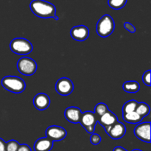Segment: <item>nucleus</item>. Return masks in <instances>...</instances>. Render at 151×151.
Here are the masks:
<instances>
[{"label": "nucleus", "mask_w": 151, "mask_h": 151, "mask_svg": "<svg viewBox=\"0 0 151 151\" xmlns=\"http://www.w3.org/2000/svg\"><path fill=\"white\" fill-rule=\"evenodd\" d=\"M29 8L34 15L42 19H52L58 20L56 16L55 5L44 0H32L29 4Z\"/></svg>", "instance_id": "f257e3e1"}, {"label": "nucleus", "mask_w": 151, "mask_h": 151, "mask_svg": "<svg viewBox=\"0 0 151 151\" xmlns=\"http://www.w3.org/2000/svg\"><path fill=\"white\" fill-rule=\"evenodd\" d=\"M1 83L4 89L13 94H21L26 88L24 80L16 76H5L1 79Z\"/></svg>", "instance_id": "f03ea898"}, {"label": "nucleus", "mask_w": 151, "mask_h": 151, "mask_svg": "<svg viewBox=\"0 0 151 151\" xmlns=\"http://www.w3.org/2000/svg\"><path fill=\"white\" fill-rule=\"evenodd\" d=\"M115 28V23L110 15L106 14L102 16L96 25V31L102 38L109 37L113 33Z\"/></svg>", "instance_id": "7ed1b4c3"}, {"label": "nucleus", "mask_w": 151, "mask_h": 151, "mask_svg": "<svg viewBox=\"0 0 151 151\" xmlns=\"http://www.w3.org/2000/svg\"><path fill=\"white\" fill-rule=\"evenodd\" d=\"M10 48L13 53L20 55H29L33 50L30 41L24 38H16L12 40L10 44Z\"/></svg>", "instance_id": "20e7f679"}, {"label": "nucleus", "mask_w": 151, "mask_h": 151, "mask_svg": "<svg viewBox=\"0 0 151 151\" xmlns=\"http://www.w3.org/2000/svg\"><path fill=\"white\" fill-rule=\"evenodd\" d=\"M17 69L22 75L24 76H32L37 70V63L33 59L24 56L18 60Z\"/></svg>", "instance_id": "39448f33"}, {"label": "nucleus", "mask_w": 151, "mask_h": 151, "mask_svg": "<svg viewBox=\"0 0 151 151\" xmlns=\"http://www.w3.org/2000/svg\"><path fill=\"white\" fill-rule=\"evenodd\" d=\"M97 119L98 117L94 112L86 111L81 114L79 123H81L87 133L91 134L94 132L95 126L97 123Z\"/></svg>", "instance_id": "423d86ee"}, {"label": "nucleus", "mask_w": 151, "mask_h": 151, "mask_svg": "<svg viewBox=\"0 0 151 151\" xmlns=\"http://www.w3.org/2000/svg\"><path fill=\"white\" fill-rule=\"evenodd\" d=\"M55 91L61 96H68L72 93L74 90V84L68 78H61L55 83Z\"/></svg>", "instance_id": "0eeeda50"}, {"label": "nucleus", "mask_w": 151, "mask_h": 151, "mask_svg": "<svg viewBox=\"0 0 151 151\" xmlns=\"http://www.w3.org/2000/svg\"><path fill=\"white\" fill-rule=\"evenodd\" d=\"M134 134L141 141L150 142V122H145L138 123L134 128Z\"/></svg>", "instance_id": "6e6552de"}, {"label": "nucleus", "mask_w": 151, "mask_h": 151, "mask_svg": "<svg viewBox=\"0 0 151 151\" xmlns=\"http://www.w3.org/2000/svg\"><path fill=\"white\" fill-rule=\"evenodd\" d=\"M66 130L60 126L58 125H52L47 128L46 131V137L53 142L61 141L66 137Z\"/></svg>", "instance_id": "1a4fd4ad"}, {"label": "nucleus", "mask_w": 151, "mask_h": 151, "mask_svg": "<svg viewBox=\"0 0 151 151\" xmlns=\"http://www.w3.org/2000/svg\"><path fill=\"white\" fill-rule=\"evenodd\" d=\"M108 135L113 139H119L125 136L126 133V127L122 122H116L111 126L105 128Z\"/></svg>", "instance_id": "9d476101"}, {"label": "nucleus", "mask_w": 151, "mask_h": 151, "mask_svg": "<svg viewBox=\"0 0 151 151\" xmlns=\"http://www.w3.org/2000/svg\"><path fill=\"white\" fill-rule=\"evenodd\" d=\"M70 35L75 41H84L89 36V29L85 25H78L72 28Z\"/></svg>", "instance_id": "9b49d317"}, {"label": "nucleus", "mask_w": 151, "mask_h": 151, "mask_svg": "<svg viewBox=\"0 0 151 151\" xmlns=\"http://www.w3.org/2000/svg\"><path fill=\"white\" fill-rule=\"evenodd\" d=\"M32 103L35 109L39 111H44L50 106V99L45 93H39L34 97Z\"/></svg>", "instance_id": "f8f14e48"}, {"label": "nucleus", "mask_w": 151, "mask_h": 151, "mask_svg": "<svg viewBox=\"0 0 151 151\" xmlns=\"http://www.w3.org/2000/svg\"><path fill=\"white\" fill-rule=\"evenodd\" d=\"M117 122V116L110 110L106 111L104 114L99 116L97 119V122H99L104 128H109Z\"/></svg>", "instance_id": "ddd939ff"}, {"label": "nucleus", "mask_w": 151, "mask_h": 151, "mask_svg": "<svg viewBox=\"0 0 151 151\" xmlns=\"http://www.w3.org/2000/svg\"><path fill=\"white\" fill-rule=\"evenodd\" d=\"M81 114H82V111H81V109L75 107V106L67 108L64 112V116L66 120L73 124L79 123Z\"/></svg>", "instance_id": "4468645a"}, {"label": "nucleus", "mask_w": 151, "mask_h": 151, "mask_svg": "<svg viewBox=\"0 0 151 151\" xmlns=\"http://www.w3.org/2000/svg\"><path fill=\"white\" fill-rule=\"evenodd\" d=\"M53 142L49 138L42 137L36 140L34 144V150L35 151H50L53 147Z\"/></svg>", "instance_id": "2eb2a0df"}, {"label": "nucleus", "mask_w": 151, "mask_h": 151, "mask_svg": "<svg viewBox=\"0 0 151 151\" xmlns=\"http://www.w3.org/2000/svg\"><path fill=\"white\" fill-rule=\"evenodd\" d=\"M122 118L126 122L130 124H138L142 122L143 117H142L137 111H132L130 113L122 114Z\"/></svg>", "instance_id": "dca6fc26"}, {"label": "nucleus", "mask_w": 151, "mask_h": 151, "mask_svg": "<svg viewBox=\"0 0 151 151\" xmlns=\"http://www.w3.org/2000/svg\"><path fill=\"white\" fill-rule=\"evenodd\" d=\"M122 88L125 92L130 93V94H135L139 91L140 85L137 81H129L124 83L122 85Z\"/></svg>", "instance_id": "f3484780"}, {"label": "nucleus", "mask_w": 151, "mask_h": 151, "mask_svg": "<svg viewBox=\"0 0 151 151\" xmlns=\"http://www.w3.org/2000/svg\"><path fill=\"white\" fill-rule=\"evenodd\" d=\"M136 111L142 117L144 118L145 116H147L150 111V106L145 103H139L136 109Z\"/></svg>", "instance_id": "a211bd4d"}, {"label": "nucleus", "mask_w": 151, "mask_h": 151, "mask_svg": "<svg viewBox=\"0 0 151 151\" xmlns=\"http://www.w3.org/2000/svg\"><path fill=\"white\" fill-rule=\"evenodd\" d=\"M138 103H139L137 100H134L126 102L123 105V107H122V114H127L130 113V112L135 111Z\"/></svg>", "instance_id": "6ab92c4d"}, {"label": "nucleus", "mask_w": 151, "mask_h": 151, "mask_svg": "<svg viewBox=\"0 0 151 151\" xmlns=\"http://www.w3.org/2000/svg\"><path fill=\"white\" fill-rule=\"evenodd\" d=\"M127 3V0H108V4L114 10L123 8Z\"/></svg>", "instance_id": "aec40b11"}, {"label": "nucleus", "mask_w": 151, "mask_h": 151, "mask_svg": "<svg viewBox=\"0 0 151 151\" xmlns=\"http://www.w3.org/2000/svg\"><path fill=\"white\" fill-rule=\"evenodd\" d=\"M109 109L108 108V106L104 103H100L96 105L95 108H94V113L97 115V117L100 116L101 115L104 114L106 111H108Z\"/></svg>", "instance_id": "412c9836"}, {"label": "nucleus", "mask_w": 151, "mask_h": 151, "mask_svg": "<svg viewBox=\"0 0 151 151\" xmlns=\"http://www.w3.org/2000/svg\"><path fill=\"white\" fill-rule=\"evenodd\" d=\"M19 143L14 139L10 140L9 142H6V151H17L19 148Z\"/></svg>", "instance_id": "4be33fe9"}, {"label": "nucleus", "mask_w": 151, "mask_h": 151, "mask_svg": "<svg viewBox=\"0 0 151 151\" xmlns=\"http://www.w3.org/2000/svg\"><path fill=\"white\" fill-rule=\"evenodd\" d=\"M142 82L145 85L147 86H151V81H150V71L147 70L142 75Z\"/></svg>", "instance_id": "5701e85b"}, {"label": "nucleus", "mask_w": 151, "mask_h": 151, "mask_svg": "<svg viewBox=\"0 0 151 151\" xmlns=\"http://www.w3.org/2000/svg\"><path fill=\"white\" fill-rule=\"evenodd\" d=\"M101 137L97 134H91V137H90V142L94 145H97L101 142Z\"/></svg>", "instance_id": "b1692460"}, {"label": "nucleus", "mask_w": 151, "mask_h": 151, "mask_svg": "<svg viewBox=\"0 0 151 151\" xmlns=\"http://www.w3.org/2000/svg\"><path fill=\"white\" fill-rule=\"evenodd\" d=\"M124 27L126 30H128V32H130L131 33H134L136 32V27L135 26L131 24L130 22H125L124 24Z\"/></svg>", "instance_id": "393cba45"}, {"label": "nucleus", "mask_w": 151, "mask_h": 151, "mask_svg": "<svg viewBox=\"0 0 151 151\" xmlns=\"http://www.w3.org/2000/svg\"><path fill=\"white\" fill-rule=\"evenodd\" d=\"M17 151H32L30 147L26 144H22L19 145V148H18Z\"/></svg>", "instance_id": "a878e982"}, {"label": "nucleus", "mask_w": 151, "mask_h": 151, "mask_svg": "<svg viewBox=\"0 0 151 151\" xmlns=\"http://www.w3.org/2000/svg\"><path fill=\"white\" fill-rule=\"evenodd\" d=\"M6 142H4L2 139L0 138V151H5Z\"/></svg>", "instance_id": "bb28decb"}, {"label": "nucleus", "mask_w": 151, "mask_h": 151, "mask_svg": "<svg viewBox=\"0 0 151 151\" xmlns=\"http://www.w3.org/2000/svg\"><path fill=\"white\" fill-rule=\"evenodd\" d=\"M113 151H127V150H125V148H123V147L118 146V147H114V149Z\"/></svg>", "instance_id": "cd10ccee"}, {"label": "nucleus", "mask_w": 151, "mask_h": 151, "mask_svg": "<svg viewBox=\"0 0 151 151\" xmlns=\"http://www.w3.org/2000/svg\"><path fill=\"white\" fill-rule=\"evenodd\" d=\"M132 151H142L141 150H139V149H135V150H133Z\"/></svg>", "instance_id": "c85d7f7f"}, {"label": "nucleus", "mask_w": 151, "mask_h": 151, "mask_svg": "<svg viewBox=\"0 0 151 151\" xmlns=\"http://www.w3.org/2000/svg\"><path fill=\"white\" fill-rule=\"evenodd\" d=\"M5 151H6V150H5Z\"/></svg>", "instance_id": "c756f323"}]
</instances>
